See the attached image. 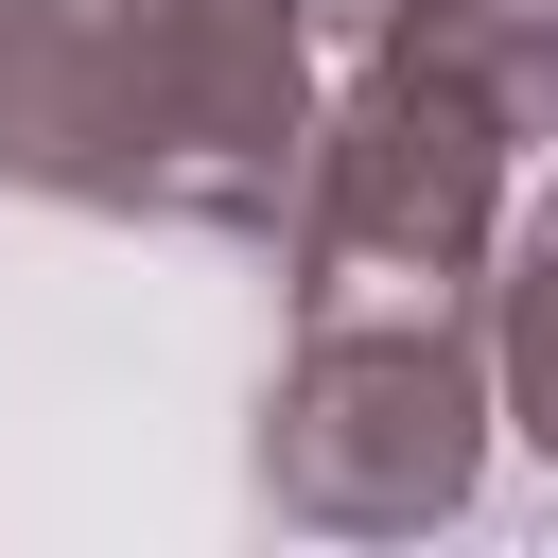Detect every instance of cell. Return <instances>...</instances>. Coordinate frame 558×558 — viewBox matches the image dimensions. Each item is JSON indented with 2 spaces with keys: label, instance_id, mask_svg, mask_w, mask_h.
I'll return each mask as SVG.
<instances>
[{
  "label": "cell",
  "instance_id": "cell-3",
  "mask_svg": "<svg viewBox=\"0 0 558 558\" xmlns=\"http://www.w3.org/2000/svg\"><path fill=\"white\" fill-rule=\"evenodd\" d=\"M506 157H523L506 105H471L418 52H349V87H314V140H296L279 227H262L296 314H331V296H471L488 244H506Z\"/></svg>",
  "mask_w": 558,
  "mask_h": 558
},
{
  "label": "cell",
  "instance_id": "cell-5",
  "mask_svg": "<svg viewBox=\"0 0 558 558\" xmlns=\"http://www.w3.org/2000/svg\"><path fill=\"white\" fill-rule=\"evenodd\" d=\"M471 331H488V436H523L558 471V192L506 209V244L471 279Z\"/></svg>",
  "mask_w": 558,
  "mask_h": 558
},
{
  "label": "cell",
  "instance_id": "cell-4",
  "mask_svg": "<svg viewBox=\"0 0 558 558\" xmlns=\"http://www.w3.org/2000/svg\"><path fill=\"white\" fill-rule=\"evenodd\" d=\"M314 52H418L471 105H506L523 140L558 122V0H296Z\"/></svg>",
  "mask_w": 558,
  "mask_h": 558
},
{
  "label": "cell",
  "instance_id": "cell-2",
  "mask_svg": "<svg viewBox=\"0 0 558 558\" xmlns=\"http://www.w3.org/2000/svg\"><path fill=\"white\" fill-rule=\"evenodd\" d=\"M244 488L314 541H418L488 488V331L471 296H331L296 314Z\"/></svg>",
  "mask_w": 558,
  "mask_h": 558
},
{
  "label": "cell",
  "instance_id": "cell-1",
  "mask_svg": "<svg viewBox=\"0 0 558 558\" xmlns=\"http://www.w3.org/2000/svg\"><path fill=\"white\" fill-rule=\"evenodd\" d=\"M314 140L296 0H0V192L262 244Z\"/></svg>",
  "mask_w": 558,
  "mask_h": 558
}]
</instances>
